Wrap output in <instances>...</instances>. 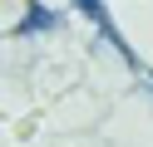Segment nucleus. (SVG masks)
<instances>
[{
  "label": "nucleus",
  "instance_id": "1",
  "mask_svg": "<svg viewBox=\"0 0 153 147\" xmlns=\"http://www.w3.org/2000/svg\"><path fill=\"white\" fill-rule=\"evenodd\" d=\"M59 25H64V15H59L54 5H45V0H25V10L15 15L10 34H15V39H40V34H54Z\"/></svg>",
  "mask_w": 153,
  "mask_h": 147
}]
</instances>
